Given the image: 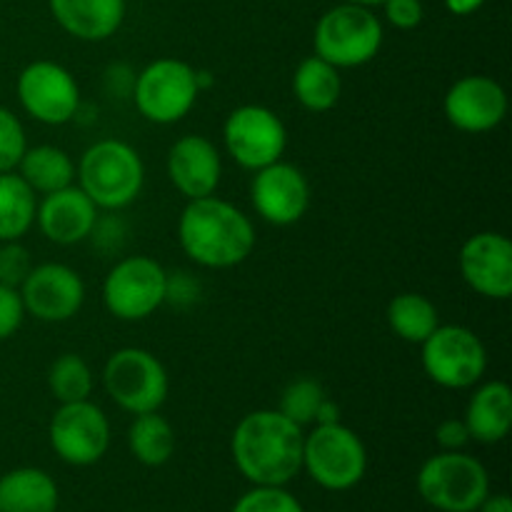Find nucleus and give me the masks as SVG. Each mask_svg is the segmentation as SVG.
I'll return each instance as SVG.
<instances>
[{"mask_svg": "<svg viewBox=\"0 0 512 512\" xmlns=\"http://www.w3.org/2000/svg\"><path fill=\"white\" fill-rule=\"evenodd\" d=\"M35 225L40 233L55 245H78L95 233L98 208L93 200L78 188L68 185L50 195H40Z\"/></svg>", "mask_w": 512, "mask_h": 512, "instance_id": "6ab92c4d", "label": "nucleus"}, {"mask_svg": "<svg viewBox=\"0 0 512 512\" xmlns=\"http://www.w3.org/2000/svg\"><path fill=\"white\" fill-rule=\"evenodd\" d=\"M313 200L308 175L293 163H270L255 170L250 180V203L253 210L270 225L288 228L305 218Z\"/></svg>", "mask_w": 512, "mask_h": 512, "instance_id": "4468645a", "label": "nucleus"}, {"mask_svg": "<svg viewBox=\"0 0 512 512\" xmlns=\"http://www.w3.org/2000/svg\"><path fill=\"white\" fill-rule=\"evenodd\" d=\"M475 512H512V500L505 493H490Z\"/></svg>", "mask_w": 512, "mask_h": 512, "instance_id": "c9c22d12", "label": "nucleus"}, {"mask_svg": "<svg viewBox=\"0 0 512 512\" xmlns=\"http://www.w3.org/2000/svg\"><path fill=\"white\" fill-rule=\"evenodd\" d=\"M223 143L240 168L255 170L283 160L288 150V128L275 110L265 105H240L223 123Z\"/></svg>", "mask_w": 512, "mask_h": 512, "instance_id": "9b49d317", "label": "nucleus"}, {"mask_svg": "<svg viewBox=\"0 0 512 512\" xmlns=\"http://www.w3.org/2000/svg\"><path fill=\"white\" fill-rule=\"evenodd\" d=\"M15 173L33 188L35 195H50L75 183L73 158L58 145H28Z\"/></svg>", "mask_w": 512, "mask_h": 512, "instance_id": "b1692460", "label": "nucleus"}, {"mask_svg": "<svg viewBox=\"0 0 512 512\" xmlns=\"http://www.w3.org/2000/svg\"><path fill=\"white\" fill-rule=\"evenodd\" d=\"M38 195L18 173H0V243L23 240L35 225Z\"/></svg>", "mask_w": 512, "mask_h": 512, "instance_id": "393cba45", "label": "nucleus"}, {"mask_svg": "<svg viewBox=\"0 0 512 512\" xmlns=\"http://www.w3.org/2000/svg\"><path fill=\"white\" fill-rule=\"evenodd\" d=\"M443 113L460 133H490L508 115V93L490 75H463L445 93Z\"/></svg>", "mask_w": 512, "mask_h": 512, "instance_id": "dca6fc26", "label": "nucleus"}, {"mask_svg": "<svg viewBox=\"0 0 512 512\" xmlns=\"http://www.w3.org/2000/svg\"><path fill=\"white\" fill-rule=\"evenodd\" d=\"M293 95L310 113H328L343 95V78L335 65L320 55H308L293 73Z\"/></svg>", "mask_w": 512, "mask_h": 512, "instance_id": "5701e85b", "label": "nucleus"}, {"mask_svg": "<svg viewBox=\"0 0 512 512\" xmlns=\"http://www.w3.org/2000/svg\"><path fill=\"white\" fill-rule=\"evenodd\" d=\"M470 440L495 445L508 438L512 428V390L503 380H488L470 395L463 415Z\"/></svg>", "mask_w": 512, "mask_h": 512, "instance_id": "412c9836", "label": "nucleus"}, {"mask_svg": "<svg viewBox=\"0 0 512 512\" xmlns=\"http://www.w3.org/2000/svg\"><path fill=\"white\" fill-rule=\"evenodd\" d=\"M460 275L480 298L508 300L512 295V243L508 235L483 230L460 248Z\"/></svg>", "mask_w": 512, "mask_h": 512, "instance_id": "f3484780", "label": "nucleus"}, {"mask_svg": "<svg viewBox=\"0 0 512 512\" xmlns=\"http://www.w3.org/2000/svg\"><path fill=\"white\" fill-rule=\"evenodd\" d=\"M418 493L438 512H475L490 495V475L473 455L440 450L420 465Z\"/></svg>", "mask_w": 512, "mask_h": 512, "instance_id": "39448f33", "label": "nucleus"}, {"mask_svg": "<svg viewBox=\"0 0 512 512\" xmlns=\"http://www.w3.org/2000/svg\"><path fill=\"white\" fill-rule=\"evenodd\" d=\"M190 63L180 58H158L145 65L133 80V103L148 123H180L198 103V78Z\"/></svg>", "mask_w": 512, "mask_h": 512, "instance_id": "6e6552de", "label": "nucleus"}, {"mask_svg": "<svg viewBox=\"0 0 512 512\" xmlns=\"http://www.w3.org/2000/svg\"><path fill=\"white\" fill-rule=\"evenodd\" d=\"M230 512H305V508L285 485H253Z\"/></svg>", "mask_w": 512, "mask_h": 512, "instance_id": "c756f323", "label": "nucleus"}, {"mask_svg": "<svg viewBox=\"0 0 512 512\" xmlns=\"http://www.w3.org/2000/svg\"><path fill=\"white\" fill-rule=\"evenodd\" d=\"M48 390L58 403L90 400L95 390V375L88 360L78 353H63L48 368Z\"/></svg>", "mask_w": 512, "mask_h": 512, "instance_id": "cd10ccee", "label": "nucleus"}, {"mask_svg": "<svg viewBox=\"0 0 512 512\" xmlns=\"http://www.w3.org/2000/svg\"><path fill=\"white\" fill-rule=\"evenodd\" d=\"M75 185L98 210H123L138 200L145 185L143 158L125 140H98L80 155Z\"/></svg>", "mask_w": 512, "mask_h": 512, "instance_id": "7ed1b4c3", "label": "nucleus"}, {"mask_svg": "<svg viewBox=\"0 0 512 512\" xmlns=\"http://www.w3.org/2000/svg\"><path fill=\"white\" fill-rule=\"evenodd\" d=\"M103 388L120 410L130 415L155 413L170 393V375L158 355L145 348H120L105 360Z\"/></svg>", "mask_w": 512, "mask_h": 512, "instance_id": "0eeeda50", "label": "nucleus"}, {"mask_svg": "<svg viewBox=\"0 0 512 512\" xmlns=\"http://www.w3.org/2000/svg\"><path fill=\"white\" fill-rule=\"evenodd\" d=\"M385 30L373 8L353 3L333 5L313 30L315 55L338 70L368 65L383 48Z\"/></svg>", "mask_w": 512, "mask_h": 512, "instance_id": "20e7f679", "label": "nucleus"}, {"mask_svg": "<svg viewBox=\"0 0 512 512\" xmlns=\"http://www.w3.org/2000/svg\"><path fill=\"white\" fill-rule=\"evenodd\" d=\"M325 398H328V393L320 385V380L295 378L293 383L285 385L278 410L300 428H310V425H315V415H318Z\"/></svg>", "mask_w": 512, "mask_h": 512, "instance_id": "c85d7f7f", "label": "nucleus"}, {"mask_svg": "<svg viewBox=\"0 0 512 512\" xmlns=\"http://www.w3.org/2000/svg\"><path fill=\"white\" fill-rule=\"evenodd\" d=\"M343 3H353V5H365V8H378L383 5L385 0H343Z\"/></svg>", "mask_w": 512, "mask_h": 512, "instance_id": "58836bf2", "label": "nucleus"}, {"mask_svg": "<svg viewBox=\"0 0 512 512\" xmlns=\"http://www.w3.org/2000/svg\"><path fill=\"white\" fill-rule=\"evenodd\" d=\"M170 275L148 255H128L103 280V305L113 318L138 323L150 318L168 300Z\"/></svg>", "mask_w": 512, "mask_h": 512, "instance_id": "9d476101", "label": "nucleus"}, {"mask_svg": "<svg viewBox=\"0 0 512 512\" xmlns=\"http://www.w3.org/2000/svg\"><path fill=\"white\" fill-rule=\"evenodd\" d=\"M18 293L25 315H33L40 323L73 320L85 303L83 278L65 263L33 265Z\"/></svg>", "mask_w": 512, "mask_h": 512, "instance_id": "2eb2a0df", "label": "nucleus"}, {"mask_svg": "<svg viewBox=\"0 0 512 512\" xmlns=\"http://www.w3.org/2000/svg\"><path fill=\"white\" fill-rule=\"evenodd\" d=\"M338 420H340L338 403H333L330 398H325L323 405H320L318 415H315V425H330V423H338Z\"/></svg>", "mask_w": 512, "mask_h": 512, "instance_id": "4c0bfd02", "label": "nucleus"}, {"mask_svg": "<svg viewBox=\"0 0 512 512\" xmlns=\"http://www.w3.org/2000/svg\"><path fill=\"white\" fill-rule=\"evenodd\" d=\"M303 470L330 493L353 490L368 473V450L353 428L338 423L313 425L305 433Z\"/></svg>", "mask_w": 512, "mask_h": 512, "instance_id": "423d86ee", "label": "nucleus"}, {"mask_svg": "<svg viewBox=\"0 0 512 512\" xmlns=\"http://www.w3.org/2000/svg\"><path fill=\"white\" fill-rule=\"evenodd\" d=\"M55 23L85 43L113 38L125 20V0H48Z\"/></svg>", "mask_w": 512, "mask_h": 512, "instance_id": "aec40b11", "label": "nucleus"}, {"mask_svg": "<svg viewBox=\"0 0 512 512\" xmlns=\"http://www.w3.org/2000/svg\"><path fill=\"white\" fill-rule=\"evenodd\" d=\"M33 260H30L28 248L20 240H8L0 243V283L18 290L23 280L28 278Z\"/></svg>", "mask_w": 512, "mask_h": 512, "instance_id": "2f4dec72", "label": "nucleus"}, {"mask_svg": "<svg viewBox=\"0 0 512 512\" xmlns=\"http://www.w3.org/2000/svg\"><path fill=\"white\" fill-rule=\"evenodd\" d=\"M388 325L400 340L420 345L440 325L438 308L420 293H400L388 303Z\"/></svg>", "mask_w": 512, "mask_h": 512, "instance_id": "bb28decb", "label": "nucleus"}, {"mask_svg": "<svg viewBox=\"0 0 512 512\" xmlns=\"http://www.w3.org/2000/svg\"><path fill=\"white\" fill-rule=\"evenodd\" d=\"M25 320V308L15 288L0 283V343L13 338Z\"/></svg>", "mask_w": 512, "mask_h": 512, "instance_id": "473e14b6", "label": "nucleus"}, {"mask_svg": "<svg viewBox=\"0 0 512 512\" xmlns=\"http://www.w3.org/2000/svg\"><path fill=\"white\" fill-rule=\"evenodd\" d=\"M50 448L73 468L95 465L110 448V420L93 400L60 403L50 418Z\"/></svg>", "mask_w": 512, "mask_h": 512, "instance_id": "ddd939ff", "label": "nucleus"}, {"mask_svg": "<svg viewBox=\"0 0 512 512\" xmlns=\"http://www.w3.org/2000/svg\"><path fill=\"white\" fill-rule=\"evenodd\" d=\"M305 428L280 410H253L233 430L235 468L253 485H288L303 470Z\"/></svg>", "mask_w": 512, "mask_h": 512, "instance_id": "f257e3e1", "label": "nucleus"}, {"mask_svg": "<svg viewBox=\"0 0 512 512\" xmlns=\"http://www.w3.org/2000/svg\"><path fill=\"white\" fill-rule=\"evenodd\" d=\"M423 373L448 390H468L483 380L488 370V350L480 335L465 325H438L420 343Z\"/></svg>", "mask_w": 512, "mask_h": 512, "instance_id": "1a4fd4ad", "label": "nucleus"}, {"mask_svg": "<svg viewBox=\"0 0 512 512\" xmlns=\"http://www.w3.org/2000/svg\"><path fill=\"white\" fill-rule=\"evenodd\" d=\"M178 243L200 268L228 270L255 250L253 220L218 195L188 200L178 220Z\"/></svg>", "mask_w": 512, "mask_h": 512, "instance_id": "f03ea898", "label": "nucleus"}, {"mask_svg": "<svg viewBox=\"0 0 512 512\" xmlns=\"http://www.w3.org/2000/svg\"><path fill=\"white\" fill-rule=\"evenodd\" d=\"M128 448L145 468H160L175 453V430L160 410L135 415L128 428Z\"/></svg>", "mask_w": 512, "mask_h": 512, "instance_id": "a878e982", "label": "nucleus"}, {"mask_svg": "<svg viewBox=\"0 0 512 512\" xmlns=\"http://www.w3.org/2000/svg\"><path fill=\"white\" fill-rule=\"evenodd\" d=\"M483 5L485 0H445V8H448L453 15H460V18L478 13Z\"/></svg>", "mask_w": 512, "mask_h": 512, "instance_id": "e433bc0d", "label": "nucleus"}, {"mask_svg": "<svg viewBox=\"0 0 512 512\" xmlns=\"http://www.w3.org/2000/svg\"><path fill=\"white\" fill-rule=\"evenodd\" d=\"M168 178L185 200L215 195L223 180L220 150L205 135H183L168 150Z\"/></svg>", "mask_w": 512, "mask_h": 512, "instance_id": "a211bd4d", "label": "nucleus"}, {"mask_svg": "<svg viewBox=\"0 0 512 512\" xmlns=\"http://www.w3.org/2000/svg\"><path fill=\"white\" fill-rule=\"evenodd\" d=\"M28 150V138L18 115L0 105V173H13Z\"/></svg>", "mask_w": 512, "mask_h": 512, "instance_id": "7c9ffc66", "label": "nucleus"}, {"mask_svg": "<svg viewBox=\"0 0 512 512\" xmlns=\"http://www.w3.org/2000/svg\"><path fill=\"white\" fill-rule=\"evenodd\" d=\"M380 8H383L385 20L398 30L418 28L425 18L423 0H385Z\"/></svg>", "mask_w": 512, "mask_h": 512, "instance_id": "72a5a7b5", "label": "nucleus"}, {"mask_svg": "<svg viewBox=\"0 0 512 512\" xmlns=\"http://www.w3.org/2000/svg\"><path fill=\"white\" fill-rule=\"evenodd\" d=\"M58 483L40 468H15L0 475V512H55Z\"/></svg>", "mask_w": 512, "mask_h": 512, "instance_id": "4be33fe9", "label": "nucleus"}, {"mask_svg": "<svg viewBox=\"0 0 512 512\" xmlns=\"http://www.w3.org/2000/svg\"><path fill=\"white\" fill-rule=\"evenodd\" d=\"M20 108L43 125H65L78 118L80 88L65 65L55 60H33L25 65L15 83Z\"/></svg>", "mask_w": 512, "mask_h": 512, "instance_id": "f8f14e48", "label": "nucleus"}, {"mask_svg": "<svg viewBox=\"0 0 512 512\" xmlns=\"http://www.w3.org/2000/svg\"><path fill=\"white\" fill-rule=\"evenodd\" d=\"M435 440L440 450H463L470 443L468 425L463 418H448L435 428Z\"/></svg>", "mask_w": 512, "mask_h": 512, "instance_id": "f704fd0d", "label": "nucleus"}]
</instances>
